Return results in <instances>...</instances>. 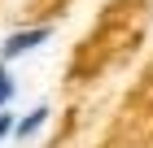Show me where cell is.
<instances>
[{
    "mask_svg": "<svg viewBox=\"0 0 153 148\" xmlns=\"http://www.w3.org/2000/svg\"><path fill=\"white\" fill-rule=\"evenodd\" d=\"M44 122H48V105H35L22 122H13V139H35L44 131Z\"/></svg>",
    "mask_w": 153,
    "mask_h": 148,
    "instance_id": "obj_2",
    "label": "cell"
},
{
    "mask_svg": "<svg viewBox=\"0 0 153 148\" xmlns=\"http://www.w3.org/2000/svg\"><path fill=\"white\" fill-rule=\"evenodd\" d=\"M13 96H18V79L9 74V66L0 61V109H9L13 105Z\"/></svg>",
    "mask_w": 153,
    "mask_h": 148,
    "instance_id": "obj_3",
    "label": "cell"
},
{
    "mask_svg": "<svg viewBox=\"0 0 153 148\" xmlns=\"http://www.w3.org/2000/svg\"><path fill=\"white\" fill-rule=\"evenodd\" d=\"M9 135H13V113H9V109H0V144H4Z\"/></svg>",
    "mask_w": 153,
    "mask_h": 148,
    "instance_id": "obj_4",
    "label": "cell"
},
{
    "mask_svg": "<svg viewBox=\"0 0 153 148\" xmlns=\"http://www.w3.org/2000/svg\"><path fill=\"white\" fill-rule=\"evenodd\" d=\"M53 39V26H26V31H13L4 44H0V61H13V57H26Z\"/></svg>",
    "mask_w": 153,
    "mask_h": 148,
    "instance_id": "obj_1",
    "label": "cell"
}]
</instances>
